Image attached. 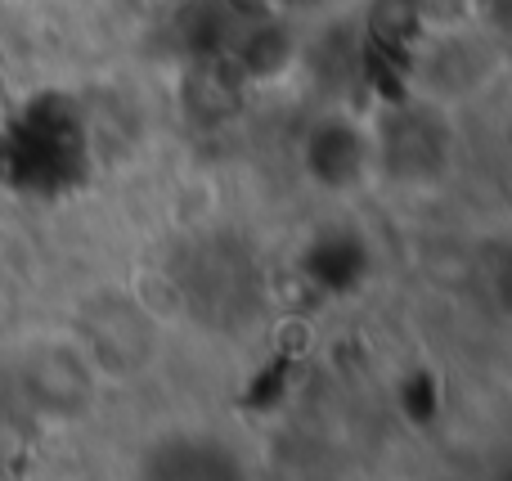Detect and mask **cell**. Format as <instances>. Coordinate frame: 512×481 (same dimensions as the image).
I'll return each instance as SVG.
<instances>
[{"label": "cell", "instance_id": "obj_1", "mask_svg": "<svg viewBox=\"0 0 512 481\" xmlns=\"http://www.w3.org/2000/svg\"><path fill=\"white\" fill-rule=\"evenodd\" d=\"M504 72V41L486 23H441L418 32L409 45L405 95L463 117L495 95Z\"/></svg>", "mask_w": 512, "mask_h": 481}, {"label": "cell", "instance_id": "obj_2", "mask_svg": "<svg viewBox=\"0 0 512 481\" xmlns=\"http://www.w3.org/2000/svg\"><path fill=\"white\" fill-rule=\"evenodd\" d=\"M373 180L409 194L445 189L459 167V117L414 95H400L369 113Z\"/></svg>", "mask_w": 512, "mask_h": 481}, {"label": "cell", "instance_id": "obj_3", "mask_svg": "<svg viewBox=\"0 0 512 481\" xmlns=\"http://www.w3.org/2000/svg\"><path fill=\"white\" fill-rule=\"evenodd\" d=\"M14 383L27 410L54 423L86 419L95 410L99 392H104V378L95 374V365L81 351V342L68 333V324L36 329L18 342Z\"/></svg>", "mask_w": 512, "mask_h": 481}, {"label": "cell", "instance_id": "obj_4", "mask_svg": "<svg viewBox=\"0 0 512 481\" xmlns=\"http://www.w3.org/2000/svg\"><path fill=\"white\" fill-rule=\"evenodd\" d=\"M68 333L81 342L104 383H131L158 356V320L140 302V293H126V288L86 293L72 311Z\"/></svg>", "mask_w": 512, "mask_h": 481}, {"label": "cell", "instance_id": "obj_5", "mask_svg": "<svg viewBox=\"0 0 512 481\" xmlns=\"http://www.w3.org/2000/svg\"><path fill=\"white\" fill-rule=\"evenodd\" d=\"M297 171L324 198H355L378 185L373 180L369 113H351V108L319 113L297 140Z\"/></svg>", "mask_w": 512, "mask_h": 481}, {"label": "cell", "instance_id": "obj_6", "mask_svg": "<svg viewBox=\"0 0 512 481\" xmlns=\"http://www.w3.org/2000/svg\"><path fill=\"white\" fill-rule=\"evenodd\" d=\"M5 311H9V279H5V270H0V320H5Z\"/></svg>", "mask_w": 512, "mask_h": 481}]
</instances>
